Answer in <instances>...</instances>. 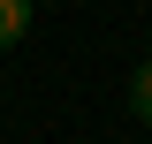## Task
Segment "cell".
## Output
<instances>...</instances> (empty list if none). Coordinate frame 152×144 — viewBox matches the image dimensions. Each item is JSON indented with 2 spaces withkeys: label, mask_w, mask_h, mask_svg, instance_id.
Masks as SVG:
<instances>
[{
  "label": "cell",
  "mask_w": 152,
  "mask_h": 144,
  "mask_svg": "<svg viewBox=\"0 0 152 144\" xmlns=\"http://www.w3.org/2000/svg\"><path fill=\"white\" fill-rule=\"evenodd\" d=\"M31 31V0H0V46H15Z\"/></svg>",
  "instance_id": "obj_1"
},
{
  "label": "cell",
  "mask_w": 152,
  "mask_h": 144,
  "mask_svg": "<svg viewBox=\"0 0 152 144\" xmlns=\"http://www.w3.org/2000/svg\"><path fill=\"white\" fill-rule=\"evenodd\" d=\"M129 106H137V121L152 129V61H137V76H129Z\"/></svg>",
  "instance_id": "obj_2"
}]
</instances>
